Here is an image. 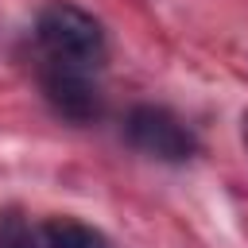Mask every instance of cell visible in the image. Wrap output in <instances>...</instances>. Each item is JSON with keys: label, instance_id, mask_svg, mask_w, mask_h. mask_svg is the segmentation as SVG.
I'll return each instance as SVG.
<instances>
[{"label": "cell", "instance_id": "6da1fadb", "mask_svg": "<svg viewBox=\"0 0 248 248\" xmlns=\"http://www.w3.org/2000/svg\"><path fill=\"white\" fill-rule=\"evenodd\" d=\"M39 46V85L54 112L66 120H93L101 112L97 74L105 66L108 43L105 27L78 4L54 0L35 19Z\"/></svg>", "mask_w": 248, "mask_h": 248}, {"label": "cell", "instance_id": "7a4b0ae2", "mask_svg": "<svg viewBox=\"0 0 248 248\" xmlns=\"http://www.w3.org/2000/svg\"><path fill=\"white\" fill-rule=\"evenodd\" d=\"M124 136H128L132 147H140L143 155L163 159V163H186L198 151L194 132L174 112L155 108V105H136L124 120Z\"/></svg>", "mask_w": 248, "mask_h": 248}, {"label": "cell", "instance_id": "3957f363", "mask_svg": "<svg viewBox=\"0 0 248 248\" xmlns=\"http://www.w3.org/2000/svg\"><path fill=\"white\" fill-rule=\"evenodd\" d=\"M39 248H112L108 236L78 217H50L35 229Z\"/></svg>", "mask_w": 248, "mask_h": 248}]
</instances>
